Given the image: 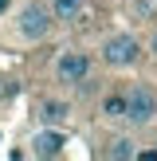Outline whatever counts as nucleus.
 Returning <instances> with one entry per match:
<instances>
[{
  "mask_svg": "<svg viewBox=\"0 0 157 161\" xmlns=\"http://www.w3.org/2000/svg\"><path fill=\"white\" fill-rule=\"evenodd\" d=\"M16 91H20V86H16V79L0 75V102H4V98H16Z\"/></svg>",
  "mask_w": 157,
  "mask_h": 161,
  "instance_id": "obj_10",
  "label": "nucleus"
},
{
  "mask_svg": "<svg viewBox=\"0 0 157 161\" xmlns=\"http://www.w3.org/2000/svg\"><path fill=\"white\" fill-rule=\"evenodd\" d=\"M126 102H130V91H106L98 110H102L106 122H126Z\"/></svg>",
  "mask_w": 157,
  "mask_h": 161,
  "instance_id": "obj_6",
  "label": "nucleus"
},
{
  "mask_svg": "<svg viewBox=\"0 0 157 161\" xmlns=\"http://www.w3.org/2000/svg\"><path fill=\"white\" fill-rule=\"evenodd\" d=\"M149 55H153V59H157V31H153V36H149Z\"/></svg>",
  "mask_w": 157,
  "mask_h": 161,
  "instance_id": "obj_11",
  "label": "nucleus"
},
{
  "mask_svg": "<svg viewBox=\"0 0 157 161\" xmlns=\"http://www.w3.org/2000/svg\"><path fill=\"white\" fill-rule=\"evenodd\" d=\"M157 122V91L145 83L130 86V102H126V126L133 130H145V126Z\"/></svg>",
  "mask_w": 157,
  "mask_h": 161,
  "instance_id": "obj_3",
  "label": "nucleus"
},
{
  "mask_svg": "<svg viewBox=\"0 0 157 161\" xmlns=\"http://www.w3.org/2000/svg\"><path fill=\"white\" fill-rule=\"evenodd\" d=\"M8 8H12V0H0V16H4V12H8Z\"/></svg>",
  "mask_w": 157,
  "mask_h": 161,
  "instance_id": "obj_12",
  "label": "nucleus"
},
{
  "mask_svg": "<svg viewBox=\"0 0 157 161\" xmlns=\"http://www.w3.org/2000/svg\"><path fill=\"white\" fill-rule=\"evenodd\" d=\"M98 59L106 63V67H114V71L138 67V59H141V39H138V36H130V31H114V36L102 39Z\"/></svg>",
  "mask_w": 157,
  "mask_h": 161,
  "instance_id": "obj_2",
  "label": "nucleus"
},
{
  "mask_svg": "<svg viewBox=\"0 0 157 161\" xmlns=\"http://www.w3.org/2000/svg\"><path fill=\"white\" fill-rule=\"evenodd\" d=\"M67 118H71L67 102H59V98H43V102H39V122H43V126H63Z\"/></svg>",
  "mask_w": 157,
  "mask_h": 161,
  "instance_id": "obj_7",
  "label": "nucleus"
},
{
  "mask_svg": "<svg viewBox=\"0 0 157 161\" xmlns=\"http://www.w3.org/2000/svg\"><path fill=\"white\" fill-rule=\"evenodd\" d=\"M55 12L51 4H43V0H28V4L20 8V16H16V31H20L24 39H31V43H43L47 36L55 31Z\"/></svg>",
  "mask_w": 157,
  "mask_h": 161,
  "instance_id": "obj_1",
  "label": "nucleus"
},
{
  "mask_svg": "<svg viewBox=\"0 0 157 161\" xmlns=\"http://www.w3.org/2000/svg\"><path fill=\"white\" fill-rule=\"evenodd\" d=\"M47 4H51V12H55L59 24H75L86 12V0H47Z\"/></svg>",
  "mask_w": 157,
  "mask_h": 161,
  "instance_id": "obj_8",
  "label": "nucleus"
},
{
  "mask_svg": "<svg viewBox=\"0 0 157 161\" xmlns=\"http://www.w3.org/2000/svg\"><path fill=\"white\" fill-rule=\"evenodd\" d=\"M106 157H110V161H130V157H138L133 138H110V142H106Z\"/></svg>",
  "mask_w": 157,
  "mask_h": 161,
  "instance_id": "obj_9",
  "label": "nucleus"
},
{
  "mask_svg": "<svg viewBox=\"0 0 157 161\" xmlns=\"http://www.w3.org/2000/svg\"><path fill=\"white\" fill-rule=\"evenodd\" d=\"M67 146V134L59 126H43V130L31 138V157H59Z\"/></svg>",
  "mask_w": 157,
  "mask_h": 161,
  "instance_id": "obj_5",
  "label": "nucleus"
},
{
  "mask_svg": "<svg viewBox=\"0 0 157 161\" xmlns=\"http://www.w3.org/2000/svg\"><path fill=\"white\" fill-rule=\"evenodd\" d=\"M86 79H90V55H86L83 47H67V51H59V59H55V83H63V86H83Z\"/></svg>",
  "mask_w": 157,
  "mask_h": 161,
  "instance_id": "obj_4",
  "label": "nucleus"
}]
</instances>
